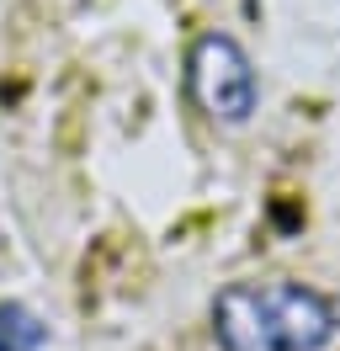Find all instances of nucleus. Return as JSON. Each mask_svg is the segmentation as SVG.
Here are the masks:
<instances>
[{
  "mask_svg": "<svg viewBox=\"0 0 340 351\" xmlns=\"http://www.w3.org/2000/svg\"><path fill=\"white\" fill-rule=\"evenodd\" d=\"M340 308L303 282H229L212 298V341L223 351H324Z\"/></svg>",
  "mask_w": 340,
  "mask_h": 351,
  "instance_id": "obj_1",
  "label": "nucleus"
},
{
  "mask_svg": "<svg viewBox=\"0 0 340 351\" xmlns=\"http://www.w3.org/2000/svg\"><path fill=\"white\" fill-rule=\"evenodd\" d=\"M48 330L27 304L16 298H0V351H42Z\"/></svg>",
  "mask_w": 340,
  "mask_h": 351,
  "instance_id": "obj_3",
  "label": "nucleus"
},
{
  "mask_svg": "<svg viewBox=\"0 0 340 351\" xmlns=\"http://www.w3.org/2000/svg\"><path fill=\"white\" fill-rule=\"evenodd\" d=\"M186 90L212 123H250L255 112V64L229 32H202L186 53Z\"/></svg>",
  "mask_w": 340,
  "mask_h": 351,
  "instance_id": "obj_2",
  "label": "nucleus"
}]
</instances>
